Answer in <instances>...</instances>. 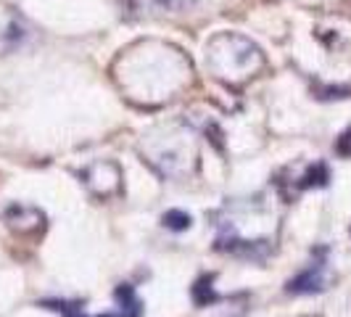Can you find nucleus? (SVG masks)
I'll return each instance as SVG.
<instances>
[{"mask_svg":"<svg viewBox=\"0 0 351 317\" xmlns=\"http://www.w3.org/2000/svg\"><path fill=\"white\" fill-rule=\"evenodd\" d=\"M114 80L132 104L161 106L188 90L193 69L188 56L175 45L161 40H141L117 58Z\"/></svg>","mask_w":351,"mask_h":317,"instance_id":"1","label":"nucleus"},{"mask_svg":"<svg viewBox=\"0 0 351 317\" xmlns=\"http://www.w3.org/2000/svg\"><path fill=\"white\" fill-rule=\"evenodd\" d=\"M143 161L161 177H188L198 164V138L185 122L151 127L141 138Z\"/></svg>","mask_w":351,"mask_h":317,"instance_id":"2","label":"nucleus"},{"mask_svg":"<svg viewBox=\"0 0 351 317\" xmlns=\"http://www.w3.org/2000/svg\"><path fill=\"white\" fill-rule=\"evenodd\" d=\"M206 69L222 85L241 88L264 69V53L238 32H219L206 43Z\"/></svg>","mask_w":351,"mask_h":317,"instance_id":"3","label":"nucleus"},{"mask_svg":"<svg viewBox=\"0 0 351 317\" xmlns=\"http://www.w3.org/2000/svg\"><path fill=\"white\" fill-rule=\"evenodd\" d=\"M82 180L95 198H114V196L122 193V169L117 161H108V158L93 161L85 167Z\"/></svg>","mask_w":351,"mask_h":317,"instance_id":"4","label":"nucleus"},{"mask_svg":"<svg viewBox=\"0 0 351 317\" xmlns=\"http://www.w3.org/2000/svg\"><path fill=\"white\" fill-rule=\"evenodd\" d=\"M27 35H29L27 21L19 16V11L14 5L0 0V56H8L16 48H21Z\"/></svg>","mask_w":351,"mask_h":317,"instance_id":"5","label":"nucleus"},{"mask_svg":"<svg viewBox=\"0 0 351 317\" xmlns=\"http://www.w3.org/2000/svg\"><path fill=\"white\" fill-rule=\"evenodd\" d=\"M3 222L14 230L16 235H37L45 228V214L35 207H24V204H14L3 211Z\"/></svg>","mask_w":351,"mask_h":317,"instance_id":"6","label":"nucleus"},{"mask_svg":"<svg viewBox=\"0 0 351 317\" xmlns=\"http://www.w3.org/2000/svg\"><path fill=\"white\" fill-rule=\"evenodd\" d=\"M325 283H328V264L322 259V262L309 264L296 278H291L288 285H285V291L288 294H301V296L304 294H319L325 288Z\"/></svg>","mask_w":351,"mask_h":317,"instance_id":"7","label":"nucleus"},{"mask_svg":"<svg viewBox=\"0 0 351 317\" xmlns=\"http://www.w3.org/2000/svg\"><path fill=\"white\" fill-rule=\"evenodd\" d=\"M138 3L154 14H185V11L198 8L206 0H138Z\"/></svg>","mask_w":351,"mask_h":317,"instance_id":"8","label":"nucleus"},{"mask_svg":"<svg viewBox=\"0 0 351 317\" xmlns=\"http://www.w3.org/2000/svg\"><path fill=\"white\" fill-rule=\"evenodd\" d=\"M328 180H330V169L325 164H312L306 175L301 177V188H322L328 185Z\"/></svg>","mask_w":351,"mask_h":317,"instance_id":"9","label":"nucleus"},{"mask_svg":"<svg viewBox=\"0 0 351 317\" xmlns=\"http://www.w3.org/2000/svg\"><path fill=\"white\" fill-rule=\"evenodd\" d=\"M211 283H214V278L206 275V278H201V281L193 285V301L198 304V307H209V304H214V299H217Z\"/></svg>","mask_w":351,"mask_h":317,"instance_id":"10","label":"nucleus"},{"mask_svg":"<svg viewBox=\"0 0 351 317\" xmlns=\"http://www.w3.org/2000/svg\"><path fill=\"white\" fill-rule=\"evenodd\" d=\"M161 220H164V228L175 230V233H182V230H188L191 225H193L191 214H188V211H182V209H169Z\"/></svg>","mask_w":351,"mask_h":317,"instance_id":"11","label":"nucleus"},{"mask_svg":"<svg viewBox=\"0 0 351 317\" xmlns=\"http://www.w3.org/2000/svg\"><path fill=\"white\" fill-rule=\"evenodd\" d=\"M335 151H338L341 156H351V130H346V132L338 138V143H335Z\"/></svg>","mask_w":351,"mask_h":317,"instance_id":"12","label":"nucleus"}]
</instances>
